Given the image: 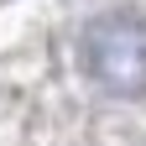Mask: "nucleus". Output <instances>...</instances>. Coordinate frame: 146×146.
<instances>
[{"label": "nucleus", "instance_id": "obj_1", "mask_svg": "<svg viewBox=\"0 0 146 146\" xmlns=\"http://www.w3.org/2000/svg\"><path fill=\"white\" fill-rule=\"evenodd\" d=\"M84 63L94 84L120 99L146 94V21L141 16H99L84 31Z\"/></svg>", "mask_w": 146, "mask_h": 146}]
</instances>
